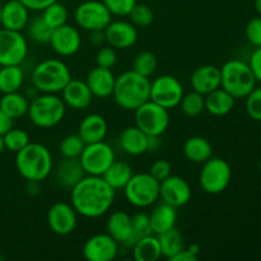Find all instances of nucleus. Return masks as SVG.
Returning <instances> with one entry per match:
<instances>
[{
    "mask_svg": "<svg viewBox=\"0 0 261 261\" xmlns=\"http://www.w3.org/2000/svg\"><path fill=\"white\" fill-rule=\"evenodd\" d=\"M158 241H160L161 245L162 256L168 260L172 259L177 252H180L185 247L182 234L176 228H172L170 231L158 234Z\"/></svg>",
    "mask_w": 261,
    "mask_h": 261,
    "instance_id": "34",
    "label": "nucleus"
},
{
    "mask_svg": "<svg viewBox=\"0 0 261 261\" xmlns=\"http://www.w3.org/2000/svg\"><path fill=\"white\" fill-rule=\"evenodd\" d=\"M149 173L161 182L165 178H167L168 176L172 175V167H171V163L166 160H158L150 166Z\"/></svg>",
    "mask_w": 261,
    "mask_h": 261,
    "instance_id": "47",
    "label": "nucleus"
},
{
    "mask_svg": "<svg viewBox=\"0 0 261 261\" xmlns=\"http://www.w3.org/2000/svg\"><path fill=\"white\" fill-rule=\"evenodd\" d=\"M28 36L32 41L40 45H46L50 42L53 28L43 20L42 17H36L35 19L30 20L27 24Z\"/></svg>",
    "mask_w": 261,
    "mask_h": 261,
    "instance_id": "38",
    "label": "nucleus"
},
{
    "mask_svg": "<svg viewBox=\"0 0 261 261\" xmlns=\"http://www.w3.org/2000/svg\"><path fill=\"white\" fill-rule=\"evenodd\" d=\"M191 188L188 181L180 176H168L160 182V198L176 209L186 205L191 200Z\"/></svg>",
    "mask_w": 261,
    "mask_h": 261,
    "instance_id": "16",
    "label": "nucleus"
},
{
    "mask_svg": "<svg viewBox=\"0 0 261 261\" xmlns=\"http://www.w3.org/2000/svg\"><path fill=\"white\" fill-rule=\"evenodd\" d=\"M117 61V54L116 48L112 46H101L96 55V64L102 68L111 69L114 68L115 64Z\"/></svg>",
    "mask_w": 261,
    "mask_h": 261,
    "instance_id": "45",
    "label": "nucleus"
},
{
    "mask_svg": "<svg viewBox=\"0 0 261 261\" xmlns=\"http://www.w3.org/2000/svg\"><path fill=\"white\" fill-rule=\"evenodd\" d=\"M255 9L261 17V0H255Z\"/></svg>",
    "mask_w": 261,
    "mask_h": 261,
    "instance_id": "55",
    "label": "nucleus"
},
{
    "mask_svg": "<svg viewBox=\"0 0 261 261\" xmlns=\"http://www.w3.org/2000/svg\"><path fill=\"white\" fill-rule=\"evenodd\" d=\"M246 38L252 46L260 47L261 46V17H255L249 20L246 25Z\"/></svg>",
    "mask_w": 261,
    "mask_h": 261,
    "instance_id": "46",
    "label": "nucleus"
},
{
    "mask_svg": "<svg viewBox=\"0 0 261 261\" xmlns=\"http://www.w3.org/2000/svg\"><path fill=\"white\" fill-rule=\"evenodd\" d=\"M109 132V125L102 115L89 114L81 121L78 127V135L86 144L102 142Z\"/></svg>",
    "mask_w": 261,
    "mask_h": 261,
    "instance_id": "24",
    "label": "nucleus"
},
{
    "mask_svg": "<svg viewBox=\"0 0 261 261\" xmlns=\"http://www.w3.org/2000/svg\"><path fill=\"white\" fill-rule=\"evenodd\" d=\"M188 249L190 250V251L193 252L194 255H196V256L199 257V254H200V247H199V245H196V244H193V245H190V246H189Z\"/></svg>",
    "mask_w": 261,
    "mask_h": 261,
    "instance_id": "54",
    "label": "nucleus"
},
{
    "mask_svg": "<svg viewBox=\"0 0 261 261\" xmlns=\"http://www.w3.org/2000/svg\"><path fill=\"white\" fill-rule=\"evenodd\" d=\"M119 254V242L109 233L89 237L83 246V256L88 261H112Z\"/></svg>",
    "mask_w": 261,
    "mask_h": 261,
    "instance_id": "15",
    "label": "nucleus"
},
{
    "mask_svg": "<svg viewBox=\"0 0 261 261\" xmlns=\"http://www.w3.org/2000/svg\"><path fill=\"white\" fill-rule=\"evenodd\" d=\"M158 68V59L150 51H140L133 61V70L143 76L150 78Z\"/></svg>",
    "mask_w": 261,
    "mask_h": 261,
    "instance_id": "35",
    "label": "nucleus"
},
{
    "mask_svg": "<svg viewBox=\"0 0 261 261\" xmlns=\"http://www.w3.org/2000/svg\"><path fill=\"white\" fill-rule=\"evenodd\" d=\"M4 149H5L4 142H3V137H2V135H0V154H2L3 150H4Z\"/></svg>",
    "mask_w": 261,
    "mask_h": 261,
    "instance_id": "56",
    "label": "nucleus"
},
{
    "mask_svg": "<svg viewBox=\"0 0 261 261\" xmlns=\"http://www.w3.org/2000/svg\"><path fill=\"white\" fill-rule=\"evenodd\" d=\"M134 121L135 126L147 135L161 137L170 126V114L167 109L148 99L134 111Z\"/></svg>",
    "mask_w": 261,
    "mask_h": 261,
    "instance_id": "9",
    "label": "nucleus"
},
{
    "mask_svg": "<svg viewBox=\"0 0 261 261\" xmlns=\"http://www.w3.org/2000/svg\"><path fill=\"white\" fill-rule=\"evenodd\" d=\"M184 154L190 162L204 163L213 157V147L204 137H191L184 144Z\"/></svg>",
    "mask_w": 261,
    "mask_h": 261,
    "instance_id": "29",
    "label": "nucleus"
},
{
    "mask_svg": "<svg viewBox=\"0 0 261 261\" xmlns=\"http://www.w3.org/2000/svg\"><path fill=\"white\" fill-rule=\"evenodd\" d=\"M196 260H198V256L194 255L188 247H186V249L184 247L180 252H177V254L171 259V261H196Z\"/></svg>",
    "mask_w": 261,
    "mask_h": 261,
    "instance_id": "51",
    "label": "nucleus"
},
{
    "mask_svg": "<svg viewBox=\"0 0 261 261\" xmlns=\"http://www.w3.org/2000/svg\"><path fill=\"white\" fill-rule=\"evenodd\" d=\"M41 17L43 18V20H45L53 30H55V28L68 23L69 13L65 5L61 4V3L59 2H55L42 10V15H41Z\"/></svg>",
    "mask_w": 261,
    "mask_h": 261,
    "instance_id": "36",
    "label": "nucleus"
},
{
    "mask_svg": "<svg viewBox=\"0 0 261 261\" xmlns=\"http://www.w3.org/2000/svg\"><path fill=\"white\" fill-rule=\"evenodd\" d=\"M61 94L64 103L73 110H86L93 99V94L86 81L79 79H70L61 91Z\"/></svg>",
    "mask_w": 261,
    "mask_h": 261,
    "instance_id": "21",
    "label": "nucleus"
},
{
    "mask_svg": "<svg viewBox=\"0 0 261 261\" xmlns=\"http://www.w3.org/2000/svg\"><path fill=\"white\" fill-rule=\"evenodd\" d=\"M115 161L116 155L114 149L105 140L86 144L79 157V162L86 175L92 176H102Z\"/></svg>",
    "mask_w": 261,
    "mask_h": 261,
    "instance_id": "10",
    "label": "nucleus"
},
{
    "mask_svg": "<svg viewBox=\"0 0 261 261\" xmlns=\"http://www.w3.org/2000/svg\"><path fill=\"white\" fill-rule=\"evenodd\" d=\"M115 82H116V76L112 73L111 69L102 68L98 65L89 70L86 76V83L91 89L93 97L102 99L112 96Z\"/></svg>",
    "mask_w": 261,
    "mask_h": 261,
    "instance_id": "20",
    "label": "nucleus"
},
{
    "mask_svg": "<svg viewBox=\"0 0 261 261\" xmlns=\"http://www.w3.org/2000/svg\"><path fill=\"white\" fill-rule=\"evenodd\" d=\"M162 145L161 137L158 135H148V152H157Z\"/></svg>",
    "mask_w": 261,
    "mask_h": 261,
    "instance_id": "53",
    "label": "nucleus"
},
{
    "mask_svg": "<svg viewBox=\"0 0 261 261\" xmlns=\"http://www.w3.org/2000/svg\"><path fill=\"white\" fill-rule=\"evenodd\" d=\"M117 106L126 111H135L150 99V81L134 70H127L116 76L112 92Z\"/></svg>",
    "mask_w": 261,
    "mask_h": 261,
    "instance_id": "2",
    "label": "nucleus"
},
{
    "mask_svg": "<svg viewBox=\"0 0 261 261\" xmlns=\"http://www.w3.org/2000/svg\"><path fill=\"white\" fill-rule=\"evenodd\" d=\"M75 209L71 204L59 203L53 204L47 212V224L51 231L59 236H68L75 229L78 223Z\"/></svg>",
    "mask_w": 261,
    "mask_h": 261,
    "instance_id": "14",
    "label": "nucleus"
},
{
    "mask_svg": "<svg viewBox=\"0 0 261 261\" xmlns=\"http://www.w3.org/2000/svg\"><path fill=\"white\" fill-rule=\"evenodd\" d=\"M28 107H30V99L19 92L4 93V96L0 98V109L13 120L20 119L27 115Z\"/></svg>",
    "mask_w": 261,
    "mask_h": 261,
    "instance_id": "32",
    "label": "nucleus"
},
{
    "mask_svg": "<svg viewBox=\"0 0 261 261\" xmlns=\"http://www.w3.org/2000/svg\"><path fill=\"white\" fill-rule=\"evenodd\" d=\"M15 167L24 180L41 182L53 171V155L43 144L30 142L23 149L15 153Z\"/></svg>",
    "mask_w": 261,
    "mask_h": 261,
    "instance_id": "3",
    "label": "nucleus"
},
{
    "mask_svg": "<svg viewBox=\"0 0 261 261\" xmlns=\"http://www.w3.org/2000/svg\"><path fill=\"white\" fill-rule=\"evenodd\" d=\"M176 221H177V212L175 206L162 201L158 204L149 214L150 228L152 233L161 234L163 232H167L170 229L175 228Z\"/></svg>",
    "mask_w": 261,
    "mask_h": 261,
    "instance_id": "25",
    "label": "nucleus"
},
{
    "mask_svg": "<svg viewBox=\"0 0 261 261\" xmlns=\"http://www.w3.org/2000/svg\"><path fill=\"white\" fill-rule=\"evenodd\" d=\"M130 20L137 28H145L149 27L154 20V13L148 5L138 4L133 8V10L129 14Z\"/></svg>",
    "mask_w": 261,
    "mask_h": 261,
    "instance_id": "41",
    "label": "nucleus"
},
{
    "mask_svg": "<svg viewBox=\"0 0 261 261\" xmlns=\"http://www.w3.org/2000/svg\"><path fill=\"white\" fill-rule=\"evenodd\" d=\"M106 42L110 46L119 50H126L137 43L138 30L132 22L126 20H115L105 28Z\"/></svg>",
    "mask_w": 261,
    "mask_h": 261,
    "instance_id": "18",
    "label": "nucleus"
},
{
    "mask_svg": "<svg viewBox=\"0 0 261 261\" xmlns=\"http://www.w3.org/2000/svg\"><path fill=\"white\" fill-rule=\"evenodd\" d=\"M13 121H14V120H13L10 116H8V115L0 109V135H2V137L5 134V133H8L10 129H12Z\"/></svg>",
    "mask_w": 261,
    "mask_h": 261,
    "instance_id": "50",
    "label": "nucleus"
},
{
    "mask_svg": "<svg viewBox=\"0 0 261 261\" xmlns=\"http://www.w3.org/2000/svg\"><path fill=\"white\" fill-rule=\"evenodd\" d=\"M0 25H2V5H0Z\"/></svg>",
    "mask_w": 261,
    "mask_h": 261,
    "instance_id": "57",
    "label": "nucleus"
},
{
    "mask_svg": "<svg viewBox=\"0 0 261 261\" xmlns=\"http://www.w3.org/2000/svg\"><path fill=\"white\" fill-rule=\"evenodd\" d=\"M115 194L102 176L87 175L70 189V204L84 218H99L111 209Z\"/></svg>",
    "mask_w": 261,
    "mask_h": 261,
    "instance_id": "1",
    "label": "nucleus"
},
{
    "mask_svg": "<svg viewBox=\"0 0 261 261\" xmlns=\"http://www.w3.org/2000/svg\"><path fill=\"white\" fill-rule=\"evenodd\" d=\"M65 107L63 98L55 93H42L30 102L27 114L35 126L50 129L63 121Z\"/></svg>",
    "mask_w": 261,
    "mask_h": 261,
    "instance_id": "6",
    "label": "nucleus"
},
{
    "mask_svg": "<svg viewBox=\"0 0 261 261\" xmlns=\"http://www.w3.org/2000/svg\"><path fill=\"white\" fill-rule=\"evenodd\" d=\"M30 22V9L19 0H8L2 7V27L22 31Z\"/></svg>",
    "mask_w": 261,
    "mask_h": 261,
    "instance_id": "22",
    "label": "nucleus"
},
{
    "mask_svg": "<svg viewBox=\"0 0 261 261\" xmlns=\"http://www.w3.org/2000/svg\"><path fill=\"white\" fill-rule=\"evenodd\" d=\"M245 98L247 115L255 121H261V87H255Z\"/></svg>",
    "mask_w": 261,
    "mask_h": 261,
    "instance_id": "42",
    "label": "nucleus"
},
{
    "mask_svg": "<svg viewBox=\"0 0 261 261\" xmlns=\"http://www.w3.org/2000/svg\"><path fill=\"white\" fill-rule=\"evenodd\" d=\"M221 87L236 99L245 98L256 87V78L249 64L232 59L221 68Z\"/></svg>",
    "mask_w": 261,
    "mask_h": 261,
    "instance_id": "5",
    "label": "nucleus"
},
{
    "mask_svg": "<svg viewBox=\"0 0 261 261\" xmlns=\"http://www.w3.org/2000/svg\"><path fill=\"white\" fill-rule=\"evenodd\" d=\"M127 203L137 208H148L160 199V181L149 172L133 175L124 189Z\"/></svg>",
    "mask_w": 261,
    "mask_h": 261,
    "instance_id": "7",
    "label": "nucleus"
},
{
    "mask_svg": "<svg viewBox=\"0 0 261 261\" xmlns=\"http://www.w3.org/2000/svg\"><path fill=\"white\" fill-rule=\"evenodd\" d=\"M3 142H4L5 149L17 153L20 149H23L31 140L30 135L25 130L12 127L9 132L3 135Z\"/></svg>",
    "mask_w": 261,
    "mask_h": 261,
    "instance_id": "39",
    "label": "nucleus"
},
{
    "mask_svg": "<svg viewBox=\"0 0 261 261\" xmlns=\"http://www.w3.org/2000/svg\"><path fill=\"white\" fill-rule=\"evenodd\" d=\"M133 222V231H134V239L135 242L142 237L148 236L152 233V228H150L149 222V214L147 213H137L135 216L132 217Z\"/></svg>",
    "mask_w": 261,
    "mask_h": 261,
    "instance_id": "44",
    "label": "nucleus"
},
{
    "mask_svg": "<svg viewBox=\"0 0 261 261\" xmlns=\"http://www.w3.org/2000/svg\"><path fill=\"white\" fill-rule=\"evenodd\" d=\"M121 149L129 155H142L148 152V135L138 126H129L120 134Z\"/></svg>",
    "mask_w": 261,
    "mask_h": 261,
    "instance_id": "26",
    "label": "nucleus"
},
{
    "mask_svg": "<svg viewBox=\"0 0 261 261\" xmlns=\"http://www.w3.org/2000/svg\"><path fill=\"white\" fill-rule=\"evenodd\" d=\"M86 143L78 134L66 135L60 143V153L64 158H79Z\"/></svg>",
    "mask_w": 261,
    "mask_h": 261,
    "instance_id": "40",
    "label": "nucleus"
},
{
    "mask_svg": "<svg viewBox=\"0 0 261 261\" xmlns=\"http://www.w3.org/2000/svg\"><path fill=\"white\" fill-rule=\"evenodd\" d=\"M28 55V43L19 31L0 28V66L20 65Z\"/></svg>",
    "mask_w": 261,
    "mask_h": 261,
    "instance_id": "12",
    "label": "nucleus"
},
{
    "mask_svg": "<svg viewBox=\"0 0 261 261\" xmlns=\"http://www.w3.org/2000/svg\"><path fill=\"white\" fill-rule=\"evenodd\" d=\"M190 84L193 91L208 94L221 87V68L216 65H201L191 74Z\"/></svg>",
    "mask_w": 261,
    "mask_h": 261,
    "instance_id": "23",
    "label": "nucleus"
},
{
    "mask_svg": "<svg viewBox=\"0 0 261 261\" xmlns=\"http://www.w3.org/2000/svg\"><path fill=\"white\" fill-rule=\"evenodd\" d=\"M22 2L25 7L30 10H36V12H42L45 8L51 5L53 3L58 2V0H19Z\"/></svg>",
    "mask_w": 261,
    "mask_h": 261,
    "instance_id": "49",
    "label": "nucleus"
},
{
    "mask_svg": "<svg viewBox=\"0 0 261 261\" xmlns=\"http://www.w3.org/2000/svg\"><path fill=\"white\" fill-rule=\"evenodd\" d=\"M184 94L182 84L172 75H161L150 82V99L167 110L178 106Z\"/></svg>",
    "mask_w": 261,
    "mask_h": 261,
    "instance_id": "13",
    "label": "nucleus"
},
{
    "mask_svg": "<svg viewBox=\"0 0 261 261\" xmlns=\"http://www.w3.org/2000/svg\"><path fill=\"white\" fill-rule=\"evenodd\" d=\"M162 256L158 236L150 233L133 245V257L137 261H157Z\"/></svg>",
    "mask_w": 261,
    "mask_h": 261,
    "instance_id": "30",
    "label": "nucleus"
},
{
    "mask_svg": "<svg viewBox=\"0 0 261 261\" xmlns=\"http://www.w3.org/2000/svg\"><path fill=\"white\" fill-rule=\"evenodd\" d=\"M74 19L78 27L91 32L96 30H105L112 20V14L102 2L87 0L75 8Z\"/></svg>",
    "mask_w": 261,
    "mask_h": 261,
    "instance_id": "11",
    "label": "nucleus"
},
{
    "mask_svg": "<svg viewBox=\"0 0 261 261\" xmlns=\"http://www.w3.org/2000/svg\"><path fill=\"white\" fill-rule=\"evenodd\" d=\"M236 98L219 87L216 91L205 94V110L213 116H224L233 110Z\"/></svg>",
    "mask_w": 261,
    "mask_h": 261,
    "instance_id": "28",
    "label": "nucleus"
},
{
    "mask_svg": "<svg viewBox=\"0 0 261 261\" xmlns=\"http://www.w3.org/2000/svg\"><path fill=\"white\" fill-rule=\"evenodd\" d=\"M106 228L107 233L119 244L126 246H133L135 244L132 217L126 212H114L107 219Z\"/></svg>",
    "mask_w": 261,
    "mask_h": 261,
    "instance_id": "19",
    "label": "nucleus"
},
{
    "mask_svg": "<svg viewBox=\"0 0 261 261\" xmlns=\"http://www.w3.org/2000/svg\"><path fill=\"white\" fill-rule=\"evenodd\" d=\"M91 42L94 46L99 47V46H103V43L106 42V36H105V30H96L91 31Z\"/></svg>",
    "mask_w": 261,
    "mask_h": 261,
    "instance_id": "52",
    "label": "nucleus"
},
{
    "mask_svg": "<svg viewBox=\"0 0 261 261\" xmlns=\"http://www.w3.org/2000/svg\"><path fill=\"white\" fill-rule=\"evenodd\" d=\"M48 43L58 55L73 56L81 48L82 37L75 27L65 23V24L60 25L53 31Z\"/></svg>",
    "mask_w": 261,
    "mask_h": 261,
    "instance_id": "17",
    "label": "nucleus"
},
{
    "mask_svg": "<svg viewBox=\"0 0 261 261\" xmlns=\"http://www.w3.org/2000/svg\"><path fill=\"white\" fill-rule=\"evenodd\" d=\"M86 176L79 158H65L56 168V180L64 189H73Z\"/></svg>",
    "mask_w": 261,
    "mask_h": 261,
    "instance_id": "27",
    "label": "nucleus"
},
{
    "mask_svg": "<svg viewBox=\"0 0 261 261\" xmlns=\"http://www.w3.org/2000/svg\"><path fill=\"white\" fill-rule=\"evenodd\" d=\"M109 12L116 17H127L133 8L137 5V0H102Z\"/></svg>",
    "mask_w": 261,
    "mask_h": 261,
    "instance_id": "43",
    "label": "nucleus"
},
{
    "mask_svg": "<svg viewBox=\"0 0 261 261\" xmlns=\"http://www.w3.org/2000/svg\"><path fill=\"white\" fill-rule=\"evenodd\" d=\"M232 180V170L226 160L219 157H211L203 163L199 182L206 194L218 195L228 188Z\"/></svg>",
    "mask_w": 261,
    "mask_h": 261,
    "instance_id": "8",
    "label": "nucleus"
},
{
    "mask_svg": "<svg viewBox=\"0 0 261 261\" xmlns=\"http://www.w3.org/2000/svg\"><path fill=\"white\" fill-rule=\"evenodd\" d=\"M24 82V73L20 65H7L0 68V92H18Z\"/></svg>",
    "mask_w": 261,
    "mask_h": 261,
    "instance_id": "33",
    "label": "nucleus"
},
{
    "mask_svg": "<svg viewBox=\"0 0 261 261\" xmlns=\"http://www.w3.org/2000/svg\"><path fill=\"white\" fill-rule=\"evenodd\" d=\"M180 106L186 116H199L205 110V96L196 91L186 93L184 94L182 99H181Z\"/></svg>",
    "mask_w": 261,
    "mask_h": 261,
    "instance_id": "37",
    "label": "nucleus"
},
{
    "mask_svg": "<svg viewBox=\"0 0 261 261\" xmlns=\"http://www.w3.org/2000/svg\"><path fill=\"white\" fill-rule=\"evenodd\" d=\"M70 79L68 65L59 59L41 61L31 74L32 86L41 93H60Z\"/></svg>",
    "mask_w": 261,
    "mask_h": 261,
    "instance_id": "4",
    "label": "nucleus"
},
{
    "mask_svg": "<svg viewBox=\"0 0 261 261\" xmlns=\"http://www.w3.org/2000/svg\"><path fill=\"white\" fill-rule=\"evenodd\" d=\"M249 65L251 68L252 73H254L255 78H256V82H260L261 83V46L255 48L254 53L251 54Z\"/></svg>",
    "mask_w": 261,
    "mask_h": 261,
    "instance_id": "48",
    "label": "nucleus"
},
{
    "mask_svg": "<svg viewBox=\"0 0 261 261\" xmlns=\"http://www.w3.org/2000/svg\"><path fill=\"white\" fill-rule=\"evenodd\" d=\"M133 175H134L133 168L129 163L122 162V161H115L107 168L106 172L102 175V177L114 190H121L126 186Z\"/></svg>",
    "mask_w": 261,
    "mask_h": 261,
    "instance_id": "31",
    "label": "nucleus"
}]
</instances>
